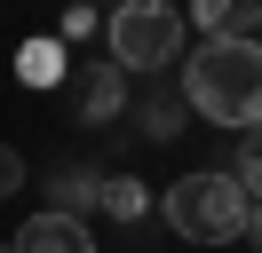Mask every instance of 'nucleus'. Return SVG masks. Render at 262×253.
I'll list each match as a JSON object with an SVG mask.
<instances>
[{
    "label": "nucleus",
    "instance_id": "423d86ee",
    "mask_svg": "<svg viewBox=\"0 0 262 253\" xmlns=\"http://www.w3.org/2000/svg\"><path fill=\"white\" fill-rule=\"evenodd\" d=\"M191 24L207 40H238V32H254V0H191Z\"/></svg>",
    "mask_w": 262,
    "mask_h": 253
},
{
    "label": "nucleus",
    "instance_id": "4468645a",
    "mask_svg": "<svg viewBox=\"0 0 262 253\" xmlns=\"http://www.w3.org/2000/svg\"><path fill=\"white\" fill-rule=\"evenodd\" d=\"M254 40H262V0H254Z\"/></svg>",
    "mask_w": 262,
    "mask_h": 253
},
{
    "label": "nucleus",
    "instance_id": "0eeeda50",
    "mask_svg": "<svg viewBox=\"0 0 262 253\" xmlns=\"http://www.w3.org/2000/svg\"><path fill=\"white\" fill-rule=\"evenodd\" d=\"M96 206H103L112 221H143V214H151V190H143V182H127V174H112V182L96 190Z\"/></svg>",
    "mask_w": 262,
    "mask_h": 253
},
{
    "label": "nucleus",
    "instance_id": "1a4fd4ad",
    "mask_svg": "<svg viewBox=\"0 0 262 253\" xmlns=\"http://www.w3.org/2000/svg\"><path fill=\"white\" fill-rule=\"evenodd\" d=\"M230 174H238V190H246V198L262 206V127L246 135V150H238V166H230Z\"/></svg>",
    "mask_w": 262,
    "mask_h": 253
},
{
    "label": "nucleus",
    "instance_id": "ddd939ff",
    "mask_svg": "<svg viewBox=\"0 0 262 253\" xmlns=\"http://www.w3.org/2000/svg\"><path fill=\"white\" fill-rule=\"evenodd\" d=\"M246 245H254V253H262V206H254V221H246Z\"/></svg>",
    "mask_w": 262,
    "mask_h": 253
},
{
    "label": "nucleus",
    "instance_id": "dca6fc26",
    "mask_svg": "<svg viewBox=\"0 0 262 253\" xmlns=\"http://www.w3.org/2000/svg\"><path fill=\"white\" fill-rule=\"evenodd\" d=\"M0 253H8V245H0Z\"/></svg>",
    "mask_w": 262,
    "mask_h": 253
},
{
    "label": "nucleus",
    "instance_id": "f8f14e48",
    "mask_svg": "<svg viewBox=\"0 0 262 253\" xmlns=\"http://www.w3.org/2000/svg\"><path fill=\"white\" fill-rule=\"evenodd\" d=\"M96 32V8H64V40H88Z\"/></svg>",
    "mask_w": 262,
    "mask_h": 253
},
{
    "label": "nucleus",
    "instance_id": "2eb2a0df",
    "mask_svg": "<svg viewBox=\"0 0 262 253\" xmlns=\"http://www.w3.org/2000/svg\"><path fill=\"white\" fill-rule=\"evenodd\" d=\"M119 8H127V0H119Z\"/></svg>",
    "mask_w": 262,
    "mask_h": 253
},
{
    "label": "nucleus",
    "instance_id": "39448f33",
    "mask_svg": "<svg viewBox=\"0 0 262 253\" xmlns=\"http://www.w3.org/2000/svg\"><path fill=\"white\" fill-rule=\"evenodd\" d=\"M119 103H127V71L119 63H88L80 71V119L103 127V119H119Z\"/></svg>",
    "mask_w": 262,
    "mask_h": 253
},
{
    "label": "nucleus",
    "instance_id": "20e7f679",
    "mask_svg": "<svg viewBox=\"0 0 262 253\" xmlns=\"http://www.w3.org/2000/svg\"><path fill=\"white\" fill-rule=\"evenodd\" d=\"M8 253H96V237H88L80 214H56V206H48V214H32V221L16 230Z\"/></svg>",
    "mask_w": 262,
    "mask_h": 253
},
{
    "label": "nucleus",
    "instance_id": "6e6552de",
    "mask_svg": "<svg viewBox=\"0 0 262 253\" xmlns=\"http://www.w3.org/2000/svg\"><path fill=\"white\" fill-rule=\"evenodd\" d=\"M16 71L32 79V87H56V79H64V47H56V40H32V47L16 56Z\"/></svg>",
    "mask_w": 262,
    "mask_h": 253
},
{
    "label": "nucleus",
    "instance_id": "9d476101",
    "mask_svg": "<svg viewBox=\"0 0 262 253\" xmlns=\"http://www.w3.org/2000/svg\"><path fill=\"white\" fill-rule=\"evenodd\" d=\"M96 190H103V182H80V174H64V182H56V214H80V206H96Z\"/></svg>",
    "mask_w": 262,
    "mask_h": 253
},
{
    "label": "nucleus",
    "instance_id": "7ed1b4c3",
    "mask_svg": "<svg viewBox=\"0 0 262 253\" xmlns=\"http://www.w3.org/2000/svg\"><path fill=\"white\" fill-rule=\"evenodd\" d=\"M112 63L119 71L183 63V8L175 0H127V8H112Z\"/></svg>",
    "mask_w": 262,
    "mask_h": 253
},
{
    "label": "nucleus",
    "instance_id": "f257e3e1",
    "mask_svg": "<svg viewBox=\"0 0 262 253\" xmlns=\"http://www.w3.org/2000/svg\"><path fill=\"white\" fill-rule=\"evenodd\" d=\"M183 103L214 127H262V40H207L199 56H183Z\"/></svg>",
    "mask_w": 262,
    "mask_h": 253
},
{
    "label": "nucleus",
    "instance_id": "9b49d317",
    "mask_svg": "<svg viewBox=\"0 0 262 253\" xmlns=\"http://www.w3.org/2000/svg\"><path fill=\"white\" fill-rule=\"evenodd\" d=\"M8 190H24V150L0 142V198H8Z\"/></svg>",
    "mask_w": 262,
    "mask_h": 253
},
{
    "label": "nucleus",
    "instance_id": "f03ea898",
    "mask_svg": "<svg viewBox=\"0 0 262 253\" xmlns=\"http://www.w3.org/2000/svg\"><path fill=\"white\" fill-rule=\"evenodd\" d=\"M159 214L175 237H191V245H230V237H246V221H254V198L238 190V174H183V182L159 190Z\"/></svg>",
    "mask_w": 262,
    "mask_h": 253
}]
</instances>
